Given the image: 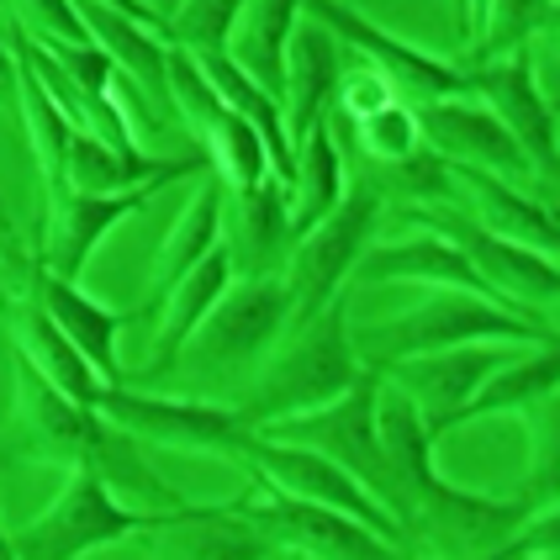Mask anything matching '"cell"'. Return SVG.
I'll return each instance as SVG.
<instances>
[{
    "label": "cell",
    "mask_w": 560,
    "mask_h": 560,
    "mask_svg": "<svg viewBox=\"0 0 560 560\" xmlns=\"http://www.w3.org/2000/svg\"><path fill=\"white\" fill-rule=\"evenodd\" d=\"M360 371L365 365H360L354 339H349V291H334L307 323H296L291 343L276 354V365L259 375V386L249 392V402L238 407V418L249 429H265L276 418L323 407L339 392H349Z\"/></svg>",
    "instance_id": "1"
},
{
    "label": "cell",
    "mask_w": 560,
    "mask_h": 560,
    "mask_svg": "<svg viewBox=\"0 0 560 560\" xmlns=\"http://www.w3.org/2000/svg\"><path fill=\"white\" fill-rule=\"evenodd\" d=\"M349 339H354L360 365L386 371L392 360L450 349V343H476V339L539 343V339H556V328L550 323H529V317L508 312L492 296H476V291H460V285H434V296H423L412 312H397V317L375 323L365 334L349 328Z\"/></svg>",
    "instance_id": "2"
},
{
    "label": "cell",
    "mask_w": 560,
    "mask_h": 560,
    "mask_svg": "<svg viewBox=\"0 0 560 560\" xmlns=\"http://www.w3.org/2000/svg\"><path fill=\"white\" fill-rule=\"evenodd\" d=\"M375 386H381V371L365 365V371L354 375V386L339 392L334 402L291 412V418H276V423H265L259 434H276V439H291V444L323 450V455L339 460V466L349 470L402 529H412L402 487H397V476L386 466V450H381V434H375Z\"/></svg>",
    "instance_id": "3"
},
{
    "label": "cell",
    "mask_w": 560,
    "mask_h": 560,
    "mask_svg": "<svg viewBox=\"0 0 560 560\" xmlns=\"http://www.w3.org/2000/svg\"><path fill=\"white\" fill-rule=\"evenodd\" d=\"M186 508V502H180ZM180 508H132L122 502L106 476L91 466H69V481H63L59 502L32 518L27 529L11 534V550L32 560H69V556H85V550H101V545H117L127 534H143V529H164Z\"/></svg>",
    "instance_id": "4"
},
{
    "label": "cell",
    "mask_w": 560,
    "mask_h": 560,
    "mask_svg": "<svg viewBox=\"0 0 560 560\" xmlns=\"http://www.w3.org/2000/svg\"><path fill=\"white\" fill-rule=\"evenodd\" d=\"M402 218L418 222V228H429V233H439V238H450V244L476 265V276L487 280L518 317L550 323L545 307L556 302V291H560V270L550 254L524 249V244L502 238L492 228H481V222L470 218L466 207H455V201H402Z\"/></svg>",
    "instance_id": "5"
},
{
    "label": "cell",
    "mask_w": 560,
    "mask_h": 560,
    "mask_svg": "<svg viewBox=\"0 0 560 560\" xmlns=\"http://www.w3.org/2000/svg\"><path fill=\"white\" fill-rule=\"evenodd\" d=\"M375 218H381V190L371 180H354L334 201V212H323L307 233L291 238V259H285V276H280L291 291V328L307 323L334 291L349 285V270L371 244Z\"/></svg>",
    "instance_id": "6"
},
{
    "label": "cell",
    "mask_w": 560,
    "mask_h": 560,
    "mask_svg": "<svg viewBox=\"0 0 560 560\" xmlns=\"http://www.w3.org/2000/svg\"><path fill=\"white\" fill-rule=\"evenodd\" d=\"M244 518L265 534L276 550H296V556H328V560H375V556H397L392 539H381L371 524L349 518L339 508L323 502L291 498L280 492L276 481L254 476V487L238 498Z\"/></svg>",
    "instance_id": "7"
},
{
    "label": "cell",
    "mask_w": 560,
    "mask_h": 560,
    "mask_svg": "<svg viewBox=\"0 0 560 560\" xmlns=\"http://www.w3.org/2000/svg\"><path fill=\"white\" fill-rule=\"evenodd\" d=\"M238 460L254 470V476H265V481H276L280 492H291V498H307V502H323V508H339L349 518H360V524H371L381 539H392L397 550H402L407 529L381 508V502L339 466V460H328L323 450H312V444H291V439H276V434H259L254 429L244 439V450H238Z\"/></svg>",
    "instance_id": "8"
},
{
    "label": "cell",
    "mask_w": 560,
    "mask_h": 560,
    "mask_svg": "<svg viewBox=\"0 0 560 560\" xmlns=\"http://www.w3.org/2000/svg\"><path fill=\"white\" fill-rule=\"evenodd\" d=\"M170 106H180L186 127L207 143V154L218 164V180L233 190V196H238V190H254L270 175V154H265L259 132L212 91V80L201 74L196 54H190V48H175V43H170Z\"/></svg>",
    "instance_id": "9"
},
{
    "label": "cell",
    "mask_w": 560,
    "mask_h": 560,
    "mask_svg": "<svg viewBox=\"0 0 560 560\" xmlns=\"http://www.w3.org/2000/svg\"><path fill=\"white\" fill-rule=\"evenodd\" d=\"M466 95H476L492 117H498L518 149L529 154L534 175H545L556 186V170H560V149H556V106L545 101L539 80H534V48H513L502 59L487 63H470L466 69Z\"/></svg>",
    "instance_id": "10"
},
{
    "label": "cell",
    "mask_w": 560,
    "mask_h": 560,
    "mask_svg": "<svg viewBox=\"0 0 560 560\" xmlns=\"http://www.w3.org/2000/svg\"><path fill=\"white\" fill-rule=\"evenodd\" d=\"M101 418H112L127 434H143L154 444H175V450H218V455H238L244 439L254 434L238 418V407H212V402H180V397H149V392H127V386H106L101 392Z\"/></svg>",
    "instance_id": "11"
},
{
    "label": "cell",
    "mask_w": 560,
    "mask_h": 560,
    "mask_svg": "<svg viewBox=\"0 0 560 560\" xmlns=\"http://www.w3.org/2000/svg\"><path fill=\"white\" fill-rule=\"evenodd\" d=\"M508 354H518V343L508 339H476V343H450V349H429V354H407L386 365V381H397L407 397L418 402L423 423L434 444L450 434V418L470 402V392L498 371Z\"/></svg>",
    "instance_id": "12"
},
{
    "label": "cell",
    "mask_w": 560,
    "mask_h": 560,
    "mask_svg": "<svg viewBox=\"0 0 560 560\" xmlns=\"http://www.w3.org/2000/svg\"><path fill=\"white\" fill-rule=\"evenodd\" d=\"M291 323V291L280 276H249L244 285H228L212 312L201 317V328L190 334V349L201 365L233 371L254 360L259 349H270L280 328Z\"/></svg>",
    "instance_id": "13"
},
{
    "label": "cell",
    "mask_w": 560,
    "mask_h": 560,
    "mask_svg": "<svg viewBox=\"0 0 560 560\" xmlns=\"http://www.w3.org/2000/svg\"><path fill=\"white\" fill-rule=\"evenodd\" d=\"M302 11L317 16L323 27L334 32L339 43L349 48H360L365 59L397 85V91H412L418 101H439V95H466V69L460 63H444L434 54H423V48H412L402 37H392V32H381L375 22H365L354 5H343V0H302Z\"/></svg>",
    "instance_id": "14"
},
{
    "label": "cell",
    "mask_w": 560,
    "mask_h": 560,
    "mask_svg": "<svg viewBox=\"0 0 560 560\" xmlns=\"http://www.w3.org/2000/svg\"><path fill=\"white\" fill-rule=\"evenodd\" d=\"M154 190L164 186H138V190H112V196H91V190H74L69 180L63 186H48V238H43V265L63 280H80L85 259L95 254V244L117 228V222L138 218Z\"/></svg>",
    "instance_id": "15"
},
{
    "label": "cell",
    "mask_w": 560,
    "mask_h": 560,
    "mask_svg": "<svg viewBox=\"0 0 560 560\" xmlns=\"http://www.w3.org/2000/svg\"><path fill=\"white\" fill-rule=\"evenodd\" d=\"M418 127H423V143L444 159H460V164H481L502 180H529L534 164L518 149V138L481 106V101H460V95H439L412 106Z\"/></svg>",
    "instance_id": "16"
},
{
    "label": "cell",
    "mask_w": 560,
    "mask_h": 560,
    "mask_svg": "<svg viewBox=\"0 0 560 560\" xmlns=\"http://www.w3.org/2000/svg\"><path fill=\"white\" fill-rule=\"evenodd\" d=\"M11 270L22 280V291L59 323L63 334H69V343L101 371V381H106V386H122V365H117V334H122V323H127L122 312L101 307L74 280L54 276L37 254H32V259H11Z\"/></svg>",
    "instance_id": "17"
},
{
    "label": "cell",
    "mask_w": 560,
    "mask_h": 560,
    "mask_svg": "<svg viewBox=\"0 0 560 560\" xmlns=\"http://www.w3.org/2000/svg\"><path fill=\"white\" fill-rule=\"evenodd\" d=\"M343 74V43L323 27L317 16H296V27L285 37V138L291 149L307 138L312 127L323 122V112L334 106V91H339Z\"/></svg>",
    "instance_id": "18"
},
{
    "label": "cell",
    "mask_w": 560,
    "mask_h": 560,
    "mask_svg": "<svg viewBox=\"0 0 560 560\" xmlns=\"http://www.w3.org/2000/svg\"><path fill=\"white\" fill-rule=\"evenodd\" d=\"M0 307H5V323H11V343H16V354H27L32 365L48 375L59 392H69L74 402L101 407V392H106L101 371H95L91 360L69 343V334H63L59 323L37 307V302H32L27 291H11V296L0 291Z\"/></svg>",
    "instance_id": "19"
},
{
    "label": "cell",
    "mask_w": 560,
    "mask_h": 560,
    "mask_svg": "<svg viewBox=\"0 0 560 560\" xmlns=\"http://www.w3.org/2000/svg\"><path fill=\"white\" fill-rule=\"evenodd\" d=\"M228 285H233V249L218 244L196 270H186V276L159 296L154 312H164V323H159V339H154V360L138 371V381H159L164 371H175V360L186 354L190 334L201 328V317L212 312V302H218Z\"/></svg>",
    "instance_id": "20"
},
{
    "label": "cell",
    "mask_w": 560,
    "mask_h": 560,
    "mask_svg": "<svg viewBox=\"0 0 560 560\" xmlns=\"http://www.w3.org/2000/svg\"><path fill=\"white\" fill-rule=\"evenodd\" d=\"M349 280H360V285H371V280H429V285H460V291H476V296H492V302H502L498 291L476 276V265H470L466 254L455 249L450 238L429 233V228H418V233H412V238H402V244L365 249L360 259H354ZM502 307H508V302H502ZM508 312H513V307H508Z\"/></svg>",
    "instance_id": "21"
},
{
    "label": "cell",
    "mask_w": 560,
    "mask_h": 560,
    "mask_svg": "<svg viewBox=\"0 0 560 560\" xmlns=\"http://www.w3.org/2000/svg\"><path fill=\"white\" fill-rule=\"evenodd\" d=\"M450 175H455L460 196L470 201L466 212L481 222V228H492V233H502V238H513V244H524V249H539V254H550V259H556V249H560L556 212H545L539 201L518 196L502 175L481 170V164H460V159H450Z\"/></svg>",
    "instance_id": "22"
},
{
    "label": "cell",
    "mask_w": 560,
    "mask_h": 560,
    "mask_svg": "<svg viewBox=\"0 0 560 560\" xmlns=\"http://www.w3.org/2000/svg\"><path fill=\"white\" fill-rule=\"evenodd\" d=\"M74 11H80V22H85L95 48H106L112 63L127 69V74L143 85L149 101H170V43H164L154 27L132 22V16L101 5V0H74Z\"/></svg>",
    "instance_id": "23"
},
{
    "label": "cell",
    "mask_w": 560,
    "mask_h": 560,
    "mask_svg": "<svg viewBox=\"0 0 560 560\" xmlns=\"http://www.w3.org/2000/svg\"><path fill=\"white\" fill-rule=\"evenodd\" d=\"M296 11L302 0H244L228 37V59L270 95L285 91V37L296 27Z\"/></svg>",
    "instance_id": "24"
},
{
    "label": "cell",
    "mask_w": 560,
    "mask_h": 560,
    "mask_svg": "<svg viewBox=\"0 0 560 560\" xmlns=\"http://www.w3.org/2000/svg\"><path fill=\"white\" fill-rule=\"evenodd\" d=\"M560 381V354H556V339H539L524 354H508L498 371L487 375L476 392H470V402L450 418V429L455 423H470V418H487V412H508V407H524V402H539V397H550Z\"/></svg>",
    "instance_id": "25"
},
{
    "label": "cell",
    "mask_w": 560,
    "mask_h": 560,
    "mask_svg": "<svg viewBox=\"0 0 560 560\" xmlns=\"http://www.w3.org/2000/svg\"><path fill=\"white\" fill-rule=\"evenodd\" d=\"M222 201H228V196H222V180H201V186H196L180 228L164 238V254H159V265H154V302H149V307H159V296L222 244Z\"/></svg>",
    "instance_id": "26"
},
{
    "label": "cell",
    "mask_w": 560,
    "mask_h": 560,
    "mask_svg": "<svg viewBox=\"0 0 560 560\" xmlns=\"http://www.w3.org/2000/svg\"><path fill=\"white\" fill-rule=\"evenodd\" d=\"M296 201H291V238L307 233L323 212H334V201L343 196V154L334 143V127H312L302 138V154H296Z\"/></svg>",
    "instance_id": "27"
},
{
    "label": "cell",
    "mask_w": 560,
    "mask_h": 560,
    "mask_svg": "<svg viewBox=\"0 0 560 560\" xmlns=\"http://www.w3.org/2000/svg\"><path fill=\"white\" fill-rule=\"evenodd\" d=\"M16 85H22V127H27V138H32V159H37L43 190L63 186V159H69L74 127L59 112V101L43 91V80L32 74V63H22V59H16Z\"/></svg>",
    "instance_id": "28"
},
{
    "label": "cell",
    "mask_w": 560,
    "mask_h": 560,
    "mask_svg": "<svg viewBox=\"0 0 560 560\" xmlns=\"http://www.w3.org/2000/svg\"><path fill=\"white\" fill-rule=\"evenodd\" d=\"M545 22H556V5H550V0H492V5H487V22H481V37L470 43V54L460 69L524 48Z\"/></svg>",
    "instance_id": "29"
},
{
    "label": "cell",
    "mask_w": 560,
    "mask_h": 560,
    "mask_svg": "<svg viewBox=\"0 0 560 560\" xmlns=\"http://www.w3.org/2000/svg\"><path fill=\"white\" fill-rule=\"evenodd\" d=\"M238 212H244V244L254 249L259 265L280 259V249L291 244V190L276 175H265L254 190H238Z\"/></svg>",
    "instance_id": "30"
},
{
    "label": "cell",
    "mask_w": 560,
    "mask_h": 560,
    "mask_svg": "<svg viewBox=\"0 0 560 560\" xmlns=\"http://www.w3.org/2000/svg\"><path fill=\"white\" fill-rule=\"evenodd\" d=\"M381 190H392L402 201H455L460 196L455 175H450V159L434 154L429 143H418L407 159L381 164Z\"/></svg>",
    "instance_id": "31"
},
{
    "label": "cell",
    "mask_w": 560,
    "mask_h": 560,
    "mask_svg": "<svg viewBox=\"0 0 560 560\" xmlns=\"http://www.w3.org/2000/svg\"><path fill=\"white\" fill-rule=\"evenodd\" d=\"M360 132V149L375 159V164H392V159H407L418 143H423V127H418V112L407 106V101H392V106H381L371 112L365 122H354Z\"/></svg>",
    "instance_id": "32"
},
{
    "label": "cell",
    "mask_w": 560,
    "mask_h": 560,
    "mask_svg": "<svg viewBox=\"0 0 560 560\" xmlns=\"http://www.w3.org/2000/svg\"><path fill=\"white\" fill-rule=\"evenodd\" d=\"M397 101V85L375 69V63H360V69H349V74H339V91H334V112H339V122H365L371 112H381V106H392Z\"/></svg>",
    "instance_id": "33"
},
{
    "label": "cell",
    "mask_w": 560,
    "mask_h": 560,
    "mask_svg": "<svg viewBox=\"0 0 560 560\" xmlns=\"http://www.w3.org/2000/svg\"><path fill=\"white\" fill-rule=\"evenodd\" d=\"M22 11L37 16V32L43 37H69V43H91V32L80 22L74 0H22Z\"/></svg>",
    "instance_id": "34"
},
{
    "label": "cell",
    "mask_w": 560,
    "mask_h": 560,
    "mask_svg": "<svg viewBox=\"0 0 560 560\" xmlns=\"http://www.w3.org/2000/svg\"><path fill=\"white\" fill-rule=\"evenodd\" d=\"M0 112L22 122V85H16V54H11V43H0Z\"/></svg>",
    "instance_id": "35"
},
{
    "label": "cell",
    "mask_w": 560,
    "mask_h": 560,
    "mask_svg": "<svg viewBox=\"0 0 560 560\" xmlns=\"http://www.w3.org/2000/svg\"><path fill=\"white\" fill-rule=\"evenodd\" d=\"M487 5H492V0H460V37H466V43H476V37H481Z\"/></svg>",
    "instance_id": "36"
},
{
    "label": "cell",
    "mask_w": 560,
    "mask_h": 560,
    "mask_svg": "<svg viewBox=\"0 0 560 560\" xmlns=\"http://www.w3.org/2000/svg\"><path fill=\"white\" fill-rule=\"evenodd\" d=\"M175 5H180V0H154V11L164 16V22H170V11H175Z\"/></svg>",
    "instance_id": "37"
},
{
    "label": "cell",
    "mask_w": 560,
    "mask_h": 560,
    "mask_svg": "<svg viewBox=\"0 0 560 560\" xmlns=\"http://www.w3.org/2000/svg\"><path fill=\"white\" fill-rule=\"evenodd\" d=\"M16 550H11V534H0V560H11Z\"/></svg>",
    "instance_id": "38"
},
{
    "label": "cell",
    "mask_w": 560,
    "mask_h": 560,
    "mask_svg": "<svg viewBox=\"0 0 560 560\" xmlns=\"http://www.w3.org/2000/svg\"><path fill=\"white\" fill-rule=\"evenodd\" d=\"M0 238H5V207H0Z\"/></svg>",
    "instance_id": "39"
}]
</instances>
